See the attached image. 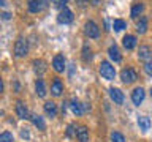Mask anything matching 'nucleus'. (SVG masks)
I'll use <instances>...</instances> for the list:
<instances>
[{"label": "nucleus", "mask_w": 152, "mask_h": 142, "mask_svg": "<svg viewBox=\"0 0 152 142\" xmlns=\"http://www.w3.org/2000/svg\"><path fill=\"white\" fill-rule=\"evenodd\" d=\"M48 0H28V11L30 13H38L43 8H46Z\"/></svg>", "instance_id": "8"}, {"label": "nucleus", "mask_w": 152, "mask_h": 142, "mask_svg": "<svg viewBox=\"0 0 152 142\" xmlns=\"http://www.w3.org/2000/svg\"><path fill=\"white\" fill-rule=\"evenodd\" d=\"M2 16H3V19H10V14H8V13H3Z\"/></svg>", "instance_id": "34"}, {"label": "nucleus", "mask_w": 152, "mask_h": 142, "mask_svg": "<svg viewBox=\"0 0 152 142\" xmlns=\"http://www.w3.org/2000/svg\"><path fill=\"white\" fill-rule=\"evenodd\" d=\"M30 120H32V123H33V125H35L40 131H45V130H46V123H45V120H43L41 115H38V114H32V115H30Z\"/></svg>", "instance_id": "17"}, {"label": "nucleus", "mask_w": 152, "mask_h": 142, "mask_svg": "<svg viewBox=\"0 0 152 142\" xmlns=\"http://www.w3.org/2000/svg\"><path fill=\"white\" fill-rule=\"evenodd\" d=\"M62 92H64V84L59 78H54V80L51 82V93L52 96H60Z\"/></svg>", "instance_id": "11"}, {"label": "nucleus", "mask_w": 152, "mask_h": 142, "mask_svg": "<svg viewBox=\"0 0 152 142\" xmlns=\"http://www.w3.org/2000/svg\"><path fill=\"white\" fill-rule=\"evenodd\" d=\"M144 71H146L147 76H152V59L144 62Z\"/></svg>", "instance_id": "28"}, {"label": "nucleus", "mask_w": 152, "mask_h": 142, "mask_svg": "<svg viewBox=\"0 0 152 142\" xmlns=\"http://www.w3.org/2000/svg\"><path fill=\"white\" fill-rule=\"evenodd\" d=\"M142 9H144V5L142 3H135L132 8V17H138L142 13Z\"/></svg>", "instance_id": "25"}, {"label": "nucleus", "mask_w": 152, "mask_h": 142, "mask_svg": "<svg viewBox=\"0 0 152 142\" xmlns=\"http://www.w3.org/2000/svg\"><path fill=\"white\" fill-rule=\"evenodd\" d=\"M21 136L24 137V139H28V137H30V133H28L27 128H22L21 130Z\"/></svg>", "instance_id": "31"}, {"label": "nucleus", "mask_w": 152, "mask_h": 142, "mask_svg": "<svg viewBox=\"0 0 152 142\" xmlns=\"http://www.w3.org/2000/svg\"><path fill=\"white\" fill-rule=\"evenodd\" d=\"M144 98H146L144 88H142V87L133 88V92H132V101H133V104H135V106H140V104H142Z\"/></svg>", "instance_id": "5"}, {"label": "nucleus", "mask_w": 152, "mask_h": 142, "mask_svg": "<svg viewBox=\"0 0 152 142\" xmlns=\"http://www.w3.org/2000/svg\"><path fill=\"white\" fill-rule=\"evenodd\" d=\"M151 96H152V88H151Z\"/></svg>", "instance_id": "37"}, {"label": "nucleus", "mask_w": 152, "mask_h": 142, "mask_svg": "<svg viewBox=\"0 0 152 142\" xmlns=\"http://www.w3.org/2000/svg\"><path fill=\"white\" fill-rule=\"evenodd\" d=\"M52 66H54V70L57 71V73H64L65 71V59L62 54H57L54 55V59H52Z\"/></svg>", "instance_id": "9"}, {"label": "nucleus", "mask_w": 152, "mask_h": 142, "mask_svg": "<svg viewBox=\"0 0 152 142\" xmlns=\"http://www.w3.org/2000/svg\"><path fill=\"white\" fill-rule=\"evenodd\" d=\"M76 139H78L79 142H89L90 136H89V130H87V126L81 125V126L76 128Z\"/></svg>", "instance_id": "12"}, {"label": "nucleus", "mask_w": 152, "mask_h": 142, "mask_svg": "<svg viewBox=\"0 0 152 142\" xmlns=\"http://www.w3.org/2000/svg\"><path fill=\"white\" fill-rule=\"evenodd\" d=\"M121 79H122L124 84L130 85V84H133V82H136L138 73H136L133 68H130V66H127V68H124V70L121 71Z\"/></svg>", "instance_id": "2"}, {"label": "nucleus", "mask_w": 152, "mask_h": 142, "mask_svg": "<svg viewBox=\"0 0 152 142\" xmlns=\"http://www.w3.org/2000/svg\"><path fill=\"white\" fill-rule=\"evenodd\" d=\"M109 98L114 101V104H124L125 95H124L122 90H119L116 87H111V88H109Z\"/></svg>", "instance_id": "6"}, {"label": "nucleus", "mask_w": 152, "mask_h": 142, "mask_svg": "<svg viewBox=\"0 0 152 142\" xmlns=\"http://www.w3.org/2000/svg\"><path fill=\"white\" fill-rule=\"evenodd\" d=\"M57 21H59V24H70L73 21V13H71V9L62 8L59 16H57Z\"/></svg>", "instance_id": "7"}, {"label": "nucleus", "mask_w": 152, "mask_h": 142, "mask_svg": "<svg viewBox=\"0 0 152 142\" xmlns=\"http://www.w3.org/2000/svg\"><path fill=\"white\" fill-rule=\"evenodd\" d=\"M108 55H109V59H111L113 62H116V63H119V62L122 60V55H121V52H119V49H117V46H116V44L109 46Z\"/></svg>", "instance_id": "16"}, {"label": "nucleus", "mask_w": 152, "mask_h": 142, "mask_svg": "<svg viewBox=\"0 0 152 142\" xmlns=\"http://www.w3.org/2000/svg\"><path fill=\"white\" fill-rule=\"evenodd\" d=\"M35 92L40 98L46 96V85H45V82H43V79H38L35 82Z\"/></svg>", "instance_id": "22"}, {"label": "nucleus", "mask_w": 152, "mask_h": 142, "mask_svg": "<svg viewBox=\"0 0 152 142\" xmlns=\"http://www.w3.org/2000/svg\"><path fill=\"white\" fill-rule=\"evenodd\" d=\"M5 5V0H0V7H3Z\"/></svg>", "instance_id": "36"}, {"label": "nucleus", "mask_w": 152, "mask_h": 142, "mask_svg": "<svg viewBox=\"0 0 152 142\" xmlns=\"http://www.w3.org/2000/svg\"><path fill=\"white\" fill-rule=\"evenodd\" d=\"M84 33L89 38H98L100 36V28L94 21H87L84 24Z\"/></svg>", "instance_id": "3"}, {"label": "nucleus", "mask_w": 152, "mask_h": 142, "mask_svg": "<svg viewBox=\"0 0 152 142\" xmlns=\"http://www.w3.org/2000/svg\"><path fill=\"white\" fill-rule=\"evenodd\" d=\"M16 114L19 118H22V120H26V118H30V114H28V109L27 106L24 104L22 101H18L16 103Z\"/></svg>", "instance_id": "13"}, {"label": "nucleus", "mask_w": 152, "mask_h": 142, "mask_svg": "<svg viewBox=\"0 0 152 142\" xmlns=\"http://www.w3.org/2000/svg\"><path fill=\"white\" fill-rule=\"evenodd\" d=\"M3 92V80H2V78H0V93Z\"/></svg>", "instance_id": "33"}, {"label": "nucleus", "mask_w": 152, "mask_h": 142, "mask_svg": "<svg viewBox=\"0 0 152 142\" xmlns=\"http://www.w3.org/2000/svg\"><path fill=\"white\" fill-rule=\"evenodd\" d=\"M32 65H33V70H35L37 74H43L46 71V62L45 60H33Z\"/></svg>", "instance_id": "21"}, {"label": "nucleus", "mask_w": 152, "mask_h": 142, "mask_svg": "<svg viewBox=\"0 0 152 142\" xmlns=\"http://www.w3.org/2000/svg\"><path fill=\"white\" fill-rule=\"evenodd\" d=\"M138 126H140V130L142 133L149 131V128H151V118L146 117V115H140V117H138Z\"/></svg>", "instance_id": "19"}, {"label": "nucleus", "mask_w": 152, "mask_h": 142, "mask_svg": "<svg viewBox=\"0 0 152 142\" xmlns=\"http://www.w3.org/2000/svg\"><path fill=\"white\" fill-rule=\"evenodd\" d=\"M146 30H147V17L146 16H141L136 21V32L142 35V33H146Z\"/></svg>", "instance_id": "20"}, {"label": "nucleus", "mask_w": 152, "mask_h": 142, "mask_svg": "<svg viewBox=\"0 0 152 142\" xmlns=\"http://www.w3.org/2000/svg\"><path fill=\"white\" fill-rule=\"evenodd\" d=\"M98 71H100V74H102V78L106 79V80H114V78H116V68L106 60L100 63Z\"/></svg>", "instance_id": "1"}, {"label": "nucleus", "mask_w": 152, "mask_h": 142, "mask_svg": "<svg viewBox=\"0 0 152 142\" xmlns=\"http://www.w3.org/2000/svg\"><path fill=\"white\" fill-rule=\"evenodd\" d=\"M138 59L142 62H147L149 59H152V47L146 46V44L140 46V49H138Z\"/></svg>", "instance_id": "10"}, {"label": "nucleus", "mask_w": 152, "mask_h": 142, "mask_svg": "<svg viewBox=\"0 0 152 142\" xmlns=\"http://www.w3.org/2000/svg\"><path fill=\"white\" fill-rule=\"evenodd\" d=\"M0 142H14V137L10 131H3L0 133Z\"/></svg>", "instance_id": "27"}, {"label": "nucleus", "mask_w": 152, "mask_h": 142, "mask_svg": "<svg viewBox=\"0 0 152 142\" xmlns=\"http://www.w3.org/2000/svg\"><path fill=\"white\" fill-rule=\"evenodd\" d=\"M125 27H127V22L122 21V19H114V21H113V28H114L116 32H121V30H124Z\"/></svg>", "instance_id": "24"}, {"label": "nucleus", "mask_w": 152, "mask_h": 142, "mask_svg": "<svg viewBox=\"0 0 152 142\" xmlns=\"http://www.w3.org/2000/svg\"><path fill=\"white\" fill-rule=\"evenodd\" d=\"M73 131H75V125L71 123V125H68V128H66V137L73 136Z\"/></svg>", "instance_id": "30"}, {"label": "nucleus", "mask_w": 152, "mask_h": 142, "mask_svg": "<svg viewBox=\"0 0 152 142\" xmlns=\"http://www.w3.org/2000/svg\"><path fill=\"white\" fill-rule=\"evenodd\" d=\"M52 3L56 5V7H59V8H65V3H66V0H51Z\"/></svg>", "instance_id": "29"}, {"label": "nucleus", "mask_w": 152, "mask_h": 142, "mask_svg": "<svg viewBox=\"0 0 152 142\" xmlns=\"http://www.w3.org/2000/svg\"><path fill=\"white\" fill-rule=\"evenodd\" d=\"M122 44L124 47H125L127 51H132L133 47L136 46V36H133V35H125L122 38Z\"/></svg>", "instance_id": "18"}, {"label": "nucleus", "mask_w": 152, "mask_h": 142, "mask_svg": "<svg viewBox=\"0 0 152 142\" xmlns=\"http://www.w3.org/2000/svg\"><path fill=\"white\" fill-rule=\"evenodd\" d=\"M28 52V43L27 40H24V38H19L16 41V44H14V54L18 57H24Z\"/></svg>", "instance_id": "4"}, {"label": "nucleus", "mask_w": 152, "mask_h": 142, "mask_svg": "<svg viewBox=\"0 0 152 142\" xmlns=\"http://www.w3.org/2000/svg\"><path fill=\"white\" fill-rule=\"evenodd\" d=\"M70 109H71V112L75 114V115H83L84 111H83V103H79V99L78 98H71V101H70Z\"/></svg>", "instance_id": "14"}, {"label": "nucleus", "mask_w": 152, "mask_h": 142, "mask_svg": "<svg viewBox=\"0 0 152 142\" xmlns=\"http://www.w3.org/2000/svg\"><path fill=\"white\" fill-rule=\"evenodd\" d=\"M92 57H94V54H92L90 46L89 44H84V47H83V60L84 62H90V60H92Z\"/></svg>", "instance_id": "23"}, {"label": "nucleus", "mask_w": 152, "mask_h": 142, "mask_svg": "<svg viewBox=\"0 0 152 142\" xmlns=\"http://www.w3.org/2000/svg\"><path fill=\"white\" fill-rule=\"evenodd\" d=\"M111 142H127V141H125V137H124L122 133L113 131L111 133Z\"/></svg>", "instance_id": "26"}, {"label": "nucleus", "mask_w": 152, "mask_h": 142, "mask_svg": "<svg viewBox=\"0 0 152 142\" xmlns=\"http://www.w3.org/2000/svg\"><path fill=\"white\" fill-rule=\"evenodd\" d=\"M92 5H98V0H92Z\"/></svg>", "instance_id": "35"}, {"label": "nucleus", "mask_w": 152, "mask_h": 142, "mask_svg": "<svg viewBox=\"0 0 152 142\" xmlns=\"http://www.w3.org/2000/svg\"><path fill=\"white\" fill-rule=\"evenodd\" d=\"M45 112H46L48 117L54 118L57 115V104L54 101H46L45 103Z\"/></svg>", "instance_id": "15"}, {"label": "nucleus", "mask_w": 152, "mask_h": 142, "mask_svg": "<svg viewBox=\"0 0 152 142\" xmlns=\"http://www.w3.org/2000/svg\"><path fill=\"white\" fill-rule=\"evenodd\" d=\"M66 106H68V103H62V106H60L62 114H65V112H66Z\"/></svg>", "instance_id": "32"}]
</instances>
